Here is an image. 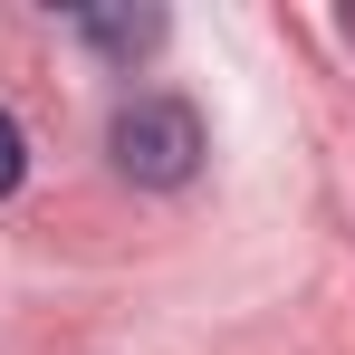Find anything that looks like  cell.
<instances>
[{"label": "cell", "instance_id": "obj_2", "mask_svg": "<svg viewBox=\"0 0 355 355\" xmlns=\"http://www.w3.org/2000/svg\"><path fill=\"white\" fill-rule=\"evenodd\" d=\"M77 39L106 49V58H144L164 39V10H77Z\"/></svg>", "mask_w": 355, "mask_h": 355}, {"label": "cell", "instance_id": "obj_1", "mask_svg": "<svg viewBox=\"0 0 355 355\" xmlns=\"http://www.w3.org/2000/svg\"><path fill=\"white\" fill-rule=\"evenodd\" d=\"M116 173L125 182H154V192H173V182L202 173V116L182 106V96H135L116 106Z\"/></svg>", "mask_w": 355, "mask_h": 355}, {"label": "cell", "instance_id": "obj_3", "mask_svg": "<svg viewBox=\"0 0 355 355\" xmlns=\"http://www.w3.org/2000/svg\"><path fill=\"white\" fill-rule=\"evenodd\" d=\"M19 173H29V135H19V116H0V202L19 192Z\"/></svg>", "mask_w": 355, "mask_h": 355}]
</instances>
